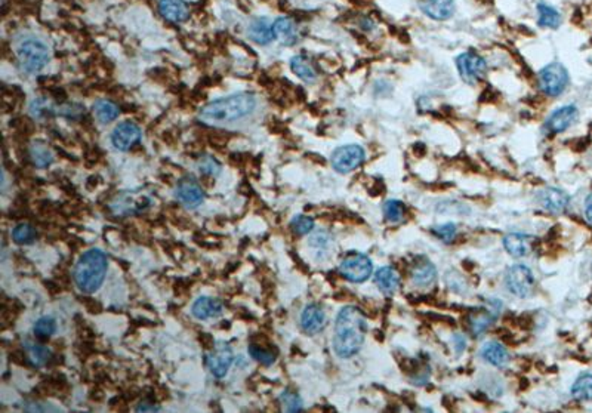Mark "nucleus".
I'll return each mask as SVG.
<instances>
[{
    "instance_id": "obj_1",
    "label": "nucleus",
    "mask_w": 592,
    "mask_h": 413,
    "mask_svg": "<svg viewBox=\"0 0 592 413\" xmlns=\"http://www.w3.org/2000/svg\"><path fill=\"white\" fill-rule=\"evenodd\" d=\"M258 107V98L249 92L215 99L198 110L197 119L209 126H226L251 117Z\"/></svg>"
},
{
    "instance_id": "obj_2",
    "label": "nucleus",
    "mask_w": 592,
    "mask_h": 413,
    "mask_svg": "<svg viewBox=\"0 0 592 413\" xmlns=\"http://www.w3.org/2000/svg\"><path fill=\"white\" fill-rule=\"evenodd\" d=\"M367 325L363 312L357 307H344L335 321L333 350L341 359H350L360 351L366 338Z\"/></svg>"
},
{
    "instance_id": "obj_3",
    "label": "nucleus",
    "mask_w": 592,
    "mask_h": 413,
    "mask_svg": "<svg viewBox=\"0 0 592 413\" xmlns=\"http://www.w3.org/2000/svg\"><path fill=\"white\" fill-rule=\"evenodd\" d=\"M108 269V256L99 249L86 251L74 267V282L83 294H94L103 285Z\"/></svg>"
},
{
    "instance_id": "obj_4",
    "label": "nucleus",
    "mask_w": 592,
    "mask_h": 413,
    "mask_svg": "<svg viewBox=\"0 0 592 413\" xmlns=\"http://www.w3.org/2000/svg\"><path fill=\"white\" fill-rule=\"evenodd\" d=\"M17 55L22 69L27 73H37L49 62L51 51L43 40L37 37H27L18 43Z\"/></svg>"
},
{
    "instance_id": "obj_5",
    "label": "nucleus",
    "mask_w": 592,
    "mask_h": 413,
    "mask_svg": "<svg viewBox=\"0 0 592 413\" xmlns=\"http://www.w3.org/2000/svg\"><path fill=\"white\" fill-rule=\"evenodd\" d=\"M541 91L548 96H558L564 92L568 83V73L560 62H551L538 76Z\"/></svg>"
},
{
    "instance_id": "obj_6",
    "label": "nucleus",
    "mask_w": 592,
    "mask_h": 413,
    "mask_svg": "<svg viewBox=\"0 0 592 413\" xmlns=\"http://www.w3.org/2000/svg\"><path fill=\"white\" fill-rule=\"evenodd\" d=\"M372 261L366 255L359 252H353L345 256L339 265L341 276L353 283H363L367 280L372 274Z\"/></svg>"
},
{
    "instance_id": "obj_7",
    "label": "nucleus",
    "mask_w": 592,
    "mask_h": 413,
    "mask_svg": "<svg viewBox=\"0 0 592 413\" xmlns=\"http://www.w3.org/2000/svg\"><path fill=\"white\" fill-rule=\"evenodd\" d=\"M505 283L509 292L518 298L530 296L536 287V280L532 270L529 267L521 264L512 265L507 271Z\"/></svg>"
},
{
    "instance_id": "obj_8",
    "label": "nucleus",
    "mask_w": 592,
    "mask_h": 413,
    "mask_svg": "<svg viewBox=\"0 0 592 413\" xmlns=\"http://www.w3.org/2000/svg\"><path fill=\"white\" fill-rule=\"evenodd\" d=\"M456 65L462 81L468 85H477L478 82H482L487 71V62L484 58L474 52H465L459 55L456 60Z\"/></svg>"
},
{
    "instance_id": "obj_9",
    "label": "nucleus",
    "mask_w": 592,
    "mask_h": 413,
    "mask_svg": "<svg viewBox=\"0 0 592 413\" xmlns=\"http://www.w3.org/2000/svg\"><path fill=\"white\" fill-rule=\"evenodd\" d=\"M332 166L339 174H348L364 162V150L360 145H342L332 153Z\"/></svg>"
},
{
    "instance_id": "obj_10",
    "label": "nucleus",
    "mask_w": 592,
    "mask_h": 413,
    "mask_svg": "<svg viewBox=\"0 0 592 413\" xmlns=\"http://www.w3.org/2000/svg\"><path fill=\"white\" fill-rule=\"evenodd\" d=\"M232 360L234 354L230 345L224 341H219L214 345V348H210V353L208 355V367L212 375L222 378L227 375L230 366L232 364Z\"/></svg>"
},
{
    "instance_id": "obj_11",
    "label": "nucleus",
    "mask_w": 592,
    "mask_h": 413,
    "mask_svg": "<svg viewBox=\"0 0 592 413\" xmlns=\"http://www.w3.org/2000/svg\"><path fill=\"white\" fill-rule=\"evenodd\" d=\"M142 137L141 128L135 124V121H121L113 133H111V144L115 145V149L120 151H128L133 145H135Z\"/></svg>"
},
{
    "instance_id": "obj_12",
    "label": "nucleus",
    "mask_w": 592,
    "mask_h": 413,
    "mask_svg": "<svg viewBox=\"0 0 592 413\" xmlns=\"http://www.w3.org/2000/svg\"><path fill=\"white\" fill-rule=\"evenodd\" d=\"M175 196L183 205H185L189 209H194V208L200 206L205 200V193H203L202 187H200L197 184V181L192 176L184 178V180L178 183Z\"/></svg>"
},
{
    "instance_id": "obj_13",
    "label": "nucleus",
    "mask_w": 592,
    "mask_h": 413,
    "mask_svg": "<svg viewBox=\"0 0 592 413\" xmlns=\"http://www.w3.org/2000/svg\"><path fill=\"white\" fill-rule=\"evenodd\" d=\"M577 119V108L575 106H566L555 110L546 120V130L550 133H561L570 128Z\"/></svg>"
},
{
    "instance_id": "obj_14",
    "label": "nucleus",
    "mask_w": 592,
    "mask_h": 413,
    "mask_svg": "<svg viewBox=\"0 0 592 413\" xmlns=\"http://www.w3.org/2000/svg\"><path fill=\"white\" fill-rule=\"evenodd\" d=\"M326 325V314L317 304H310L301 314V328L307 335L319 333Z\"/></svg>"
},
{
    "instance_id": "obj_15",
    "label": "nucleus",
    "mask_w": 592,
    "mask_h": 413,
    "mask_svg": "<svg viewBox=\"0 0 592 413\" xmlns=\"http://www.w3.org/2000/svg\"><path fill=\"white\" fill-rule=\"evenodd\" d=\"M274 37L285 47H294L299 39L296 22L289 17H278L273 22Z\"/></svg>"
},
{
    "instance_id": "obj_16",
    "label": "nucleus",
    "mask_w": 592,
    "mask_h": 413,
    "mask_svg": "<svg viewBox=\"0 0 592 413\" xmlns=\"http://www.w3.org/2000/svg\"><path fill=\"white\" fill-rule=\"evenodd\" d=\"M418 5L423 14L437 21L449 19L455 12L453 0H418Z\"/></svg>"
},
{
    "instance_id": "obj_17",
    "label": "nucleus",
    "mask_w": 592,
    "mask_h": 413,
    "mask_svg": "<svg viewBox=\"0 0 592 413\" xmlns=\"http://www.w3.org/2000/svg\"><path fill=\"white\" fill-rule=\"evenodd\" d=\"M570 197L560 188H545L541 193V205L551 214H563L567 209Z\"/></svg>"
},
{
    "instance_id": "obj_18",
    "label": "nucleus",
    "mask_w": 592,
    "mask_h": 413,
    "mask_svg": "<svg viewBox=\"0 0 592 413\" xmlns=\"http://www.w3.org/2000/svg\"><path fill=\"white\" fill-rule=\"evenodd\" d=\"M375 283L384 295L393 296L398 292L401 278L393 267H382V269H379L375 274Z\"/></svg>"
},
{
    "instance_id": "obj_19",
    "label": "nucleus",
    "mask_w": 592,
    "mask_h": 413,
    "mask_svg": "<svg viewBox=\"0 0 592 413\" xmlns=\"http://www.w3.org/2000/svg\"><path fill=\"white\" fill-rule=\"evenodd\" d=\"M533 242L534 237L527 236V234L512 233L505 236L504 246L509 255L516 256V258H523V256H527L532 252Z\"/></svg>"
},
{
    "instance_id": "obj_20",
    "label": "nucleus",
    "mask_w": 592,
    "mask_h": 413,
    "mask_svg": "<svg viewBox=\"0 0 592 413\" xmlns=\"http://www.w3.org/2000/svg\"><path fill=\"white\" fill-rule=\"evenodd\" d=\"M222 311H224V304H222L219 299L209 298V296L198 298L192 308L193 316L198 320L219 317L222 314Z\"/></svg>"
},
{
    "instance_id": "obj_21",
    "label": "nucleus",
    "mask_w": 592,
    "mask_h": 413,
    "mask_svg": "<svg viewBox=\"0 0 592 413\" xmlns=\"http://www.w3.org/2000/svg\"><path fill=\"white\" fill-rule=\"evenodd\" d=\"M498 314H499V307L498 308L484 307V308L474 310L470 314V329L474 337L483 335V332L487 330V328L493 323Z\"/></svg>"
},
{
    "instance_id": "obj_22",
    "label": "nucleus",
    "mask_w": 592,
    "mask_h": 413,
    "mask_svg": "<svg viewBox=\"0 0 592 413\" xmlns=\"http://www.w3.org/2000/svg\"><path fill=\"white\" fill-rule=\"evenodd\" d=\"M248 35L251 37V40H253L255 43L258 44H268L274 37V31H273V22L265 18H255L252 21V24L249 26Z\"/></svg>"
},
{
    "instance_id": "obj_23",
    "label": "nucleus",
    "mask_w": 592,
    "mask_h": 413,
    "mask_svg": "<svg viewBox=\"0 0 592 413\" xmlns=\"http://www.w3.org/2000/svg\"><path fill=\"white\" fill-rule=\"evenodd\" d=\"M159 10L162 17L171 22H183L188 18V8L184 0H160Z\"/></svg>"
},
{
    "instance_id": "obj_24",
    "label": "nucleus",
    "mask_w": 592,
    "mask_h": 413,
    "mask_svg": "<svg viewBox=\"0 0 592 413\" xmlns=\"http://www.w3.org/2000/svg\"><path fill=\"white\" fill-rule=\"evenodd\" d=\"M437 278V270L430 261L416 262L412 270V282L419 287H430Z\"/></svg>"
},
{
    "instance_id": "obj_25",
    "label": "nucleus",
    "mask_w": 592,
    "mask_h": 413,
    "mask_svg": "<svg viewBox=\"0 0 592 413\" xmlns=\"http://www.w3.org/2000/svg\"><path fill=\"white\" fill-rule=\"evenodd\" d=\"M482 357L487 363L496 367H504L509 362L508 351L499 342H487L482 348Z\"/></svg>"
},
{
    "instance_id": "obj_26",
    "label": "nucleus",
    "mask_w": 592,
    "mask_h": 413,
    "mask_svg": "<svg viewBox=\"0 0 592 413\" xmlns=\"http://www.w3.org/2000/svg\"><path fill=\"white\" fill-rule=\"evenodd\" d=\"M290 69H292V71L304 82L311 83L317 79V73L314 70V67H312L311 61L305 57V55H296V57H294L292 61H290Z\"/></svg>"
},
{
    "instance_id": "obj_27",
    "label": "nucleus",
    "mask_w": 592,
    "mask_h": 413,
    "mask_svg": "<svg viewBox=\"0 0 592 413\" xmlns=\"http://www.w3.org/2000/svg\"><path fill=\"white\" fill-rule=\"evenodd\" d=\"M94 113L101 124H110V121H113L119 117L120 110L113 101H108V99H98V101L94 104Z\"/></svg>"
},
{
    "instance_id": "obj_28",
    "label": "nucleus",
    "mask_w": 592,
    "mask_h": 413,
    "mask_svg": "<svg viewBox=\"0 0 592 413\" xmlns=\"http://www.w3.org/2000/svg\"><path fill=\"white\" fill-rule=\"evenodd\" d=\"M538 24L546 28H557L561 24V15L558 10L546 3L538 5Z\"/></svg>"
},
{
    "instance_id": "obj_29",
    "label": "nucleus",
    "mask_w": 592,
    "mask_h": 413,
    "mask_svg": "<svg viewBox=\"0 0 592 413\" xmlns=\"http://www.w3.org/2000/svg\"><path fill=\"white\" fill-rule=\"evenodd\" d=\"M572 396L579 401H585L592 398V375H580L572 387Z\"/></svg>"
},
{
    "instance_id": "obj_30",
    "label": "nucleus",
    "mask_w": 592,
    "mask_h": 413,
    "mask_svg": "<svg viewBox=\"0 0 592 413\" xmlns=\"http://www.w3.org/2000/svg\"><path fill=\"white\" fill-rule=\"evenodd\" d=\"M24 347L27 350V359H30L33 364L40 366L51 359V351L46 347H43V345H40V344L27 341L24 344Z\"/></svg>"
},
{
    "instance_id": "obj_31",
    "label": "nucleus",
    "mask_w": 592,
    "mask_h": 413,
    "mask_svg": "<svg viewBox=\"0 0 592 413\" xmlns=\"http://www.w3.org/2000/svg\"><path fill=\"white\" fill-rule=\"evenodd\" d=\"M30 113L36 119H46L52 117L53 115H58V107H55L48 99L39 98L30 104Z\"/></svg>"
},
{
    "instance_id": "obj_32",
    "label": "nucleus",
    "mask_w": 592,
    "mask_h": 413,
    "mask_svg": "<svg viewBox=\"0 0 592 413\" xmlns=\"http://www.w3.org/2000/svg\"><path fill=\"white\" fill-rule=\"evenodd\" d=\"M384 215L389 224H400L406 215L405 205L398 200H388L384 203Z\"/></svg>"
},
{
    "instance_id": "obj_33",
    "label": "nucleus",
    "mask_w": 592,
    "mask_h": 413,
    "mask_svg": "<svg viewBox=\"0 0 592 413\" xmlns=\"http://www.w3.org/2000/svg\"><path fill=\"white\" fill-rule=\"evenodd\" d=\"M37 233L30 224H19L12 230V239L17 244H30L36 240Z\"/></svg>"
},
{
    "instance_id": "obj_34",
    "label": "nucleus",
    "mask_w": 592,
    "mask_h": 413,
    "mask_svg": "<svg viewBox=\"0 0 592 413\" xmlns=\"http://www.w3.org/2000/svg\"><path fill=\"white\" fill-rule=\"evenodd\" d=\"M248 353L262 366H271L276 362V354H273V351L261 347V345H256V344L249 345Z\"/></svg>"
},
{
    "instance_id": "obj_35",
    "label": "nucleus",
    "mask_w": 592,
    "mask_h": 413,
    "mask_svg": "<svg viewBox=\"0 0 592 413\" xmlns=\"http://www.w3.org/2000/svg\"><path fill=\"white\" fill-rule=\"evenodd\" d=\"M33 330H35V335L37 338H49L51 335L57 330V323H55L52 317H40L36 321Z\"/></svg>"
},
{
    "instance_id": "obj_36",
    "label": "nucleus",
    "mask_w": 592,
    "mask_h": 413,
    "mask_svg": "<svg viewBox=\"0 0 592 413\" xmlns=\"http://www.w3.org/2000/svg\"><path fill=\"white\" fill-rule=\"evenodd\" d=\"M290 228L296 234V236H305L312 228H314V221L310 217L305 215H298L290 222Z\"/></svg>"
},
{
    "instance_id": "obj_37",
    "label": "nucleus",
    "mask_w": 592,
    "mask_h": 413,
    "mask_svg": "<svg viewBox=\"0 0 592 413\" xmlns=\"http://www.w3.org/2000/svg\"><path fill=\"white\" fill-rule=\"evenodd\" d=\"M31 155L35 163L40 167H46L48 165L52 163V154L48 150V147H44L42 144H35L31 147Z\"/></svg>"
},
{
    "instance_id": "obj_38",
    "label": "nucleus",
    "mask_w": 592,
    "mask_h": 413,
    "mask_svg": "<svg viewBox=\"0 0 592 413\" xmlns=\"http://www.w3.org/2000/svg\"><path fill=\"white\" fill-rule=\"evenodd\" d=\"M198 171L208 176H217L221 172V165L212 155H205L198 160Z\"/></svg>"
},
{
    "instance_id": "obj_39",
    "label": "nucleus",
    "mask_w": 592,
    "mask_h": 413,
    "mask_svg": "<svg viewBox=\"0 0 592 413\" xmlns=\"http://www.w3.org/2000/svg\"><path fill=\"white\" fill-rule=\"evenodd\" d=\"M280 401L287 412L303 410V400H301V397L294 391H285L280 396Z\"/></svg>"
},
{
    "instance_id": "obj_40",
    "label": "nucleus",
    "mask_w": 592,
    "mask_h": 413,
    "mask_svg": "<svg viewBox=\"0 0 592 413\" xmlns=\"http://www.w3.org/2000/svg\"><path fill=\"white\" fill-rule=\"evenodd\" d=\"M330 243H332V237L326 231H319L310 239V246H312L319 252H328Z\"/></svg>"
},
{
    "instance_id": "obj_41",
    "label": "nucleus",
    "mask_w": 592,
    "mask_h": 413,
    "mask_svg": "<svg viewBox=\"0 0 592 413\" xmlns=\"http://www.w3.org/2000/svg\"><path fill=\"white\" fill-rule=\"evenodd\" d=\"M432 233L443 242H452L453 237L456 236V227L453 224H444V226L434 227Z\"/></svg>"
},
{
    "instance_id": "obj_42",
    "label": "nucleus",
    "mask_w": 592,
    "mask_h": 413,
    "mask_svg": "<svg viewBox=\"0 0 592 413\" xmlns=\"http://www.w3.org/2000/svg\"><path fill=\"white\" fill-rule=\"evenodd\" d=\"M585 217L589 224L592 226V194H589L585 200Z\"/></svg>"
}]
</instances>
